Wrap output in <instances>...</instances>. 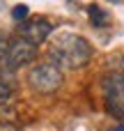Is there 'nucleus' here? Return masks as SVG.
<instances>
[{"mask_svg":"<svg viewBox=\"0 0 124 131\" xmlns=\"http://www.w3.org/2000/svg\"><path fill=\"white\" fill-rule=\"evenodd\" d=\"M14 67H12V62H9V58H7V51H5V44L0 46V83H12L14 81Z\"/></svg>","mask_w":124,"mask_h":131,"instance_id":"7","label":"nucleus"},{"mask_svg":"<svg viewBox=\"0 0 124 131\" xmlns=\"http://www.w3.org/2000/svg\"><path fill=\"white\" fill-rule=\"evenodd\" d=\"M0 131H21V129L14 127V124H9V122H0Z\"/></svg>","mask_w":124,"mask_h":131,"instance_id":"10","label":"nucleus"},{"mask_svg":"<svg viewBox=\"0 0 124 131\" xmlns=\"http://www.w3.org/2000/svg\"><path fill=\"white\" fill-rule=\"evenodd\" d=\"M62 69L53 62H39L28 71V83L39 94H51L62 85Z\"/></svg>","mask_w":124,"mask_h":131,"instance_id":"3","label":"nucleus"},{"mask_svg":"<svg viewBox=\"0 0 124 131\" xmlns=\"http://www.w3.org/2000/svg\"><path fill=\"white\" fill-rule=\"evenodd\" d=\"M48 58L60 69H83L92 60V44L74 32H62L53 39Z\"/></svg>","mask_w":124,"mask_h":131,"instance_id":"1","label":"nucleus"},{"mask_svg":"<svg viewBox=\"0 0 124 131\" xmlns=\"http://www.w3.org/2000/svg\"><path fill=\"white\" fill-rule=\"evenodd\" d=\"M101 92L108 115L124 122V74L122 71H108L101 78Z\"/></svg>","mask_w":124,"mask_h":131,"instance_id":"2","label":"nucleus"},{"mask_svg":"<svg viewBox=\"0 0 124 131\" xmlns=\"http://www.w3.org/2000/svg\"><path fill=\"white\" fill-rule=\"evenodd\" d=\"M51 32H53V23L48 18L32 16V18H28V21H23L18 25V32L16 35L23 37V39H28V41H32L35 46H39V44H44L51 37Z\"/></svg>","mask_w":124,"mask_h":131,"instance_id":"5","label":"nucleus"},{"mask_svg":"<svg viewBox=\"0 0 124 131\" xmlns=\"http://www.w3.org/2000/svg\"><path fill=\"white\" fill-rule=\"evenodd\" d=\"M87 16H90V23H92L94 28H106V25L110 23L108 12L101 9L99 5H90V7H87Z\"/></svg>","mask_w":124,"mask_h":131,"instance_id":"6","label":"nucleus"},{"mask_svg":"<svg viewBox=\"0 0 124 131\" xmlns=\"http://www.w3.org/2000/svg\"><path fill=\"white\" fill-rule=\"evenodd\" d=\"M28 5H16L14 9H12V18L16 21V23H23V21H28Z\"/></svg>","mask_w":124,"mask_h":131,"instance_id":"8","label":"nucleus"},{"mask_svg":"<svg viewBox=\"0 0 124 131\" xmlns=\"http://www.w3.org/2000/svg\"><path fill=\"white\" fill-rule=\"evenodd\" d=\"M12 97V88L7 85V83H0V106L2 104H7V99Z\"/></svg>","mask_w":124,"mask_h":131,"instance_id":"9","label":"nucleus"},{"mask_svg":"<svg viewBox=\"0 0 124 131\" xmlns=\"http://www.w3.org/2000/svg\"><path fill=\"white\" fill-rule=\"evenodd\" d=\"M5 51H7V58H9V62H12L14 69L25 67V64H30V62L37 58V46H35L32 41L18 37V35L12 37V39L5 44Z\"/></svg>","mask_w":124,"mask_h":131,"instance_id":"4","label":"nucleus"}]
</instances>
